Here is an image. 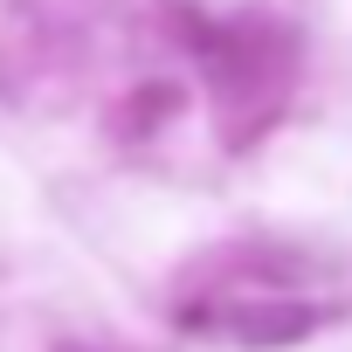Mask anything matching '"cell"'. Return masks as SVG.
<instances>
[{"mask_svg": "<svg viewBox=\"0 0 352 352\" xmlns=\"http://www.w3.org/2000/svg\"><path fill=\"white\" fill-rule=\"evenodd\" d=\"M235 331L249 345H290L311 331V311L304 304H256V311H235Z\"/></svg>", "mask_w": 352, "mask_h": 352, "instance_id": "1", "label": "cell"}]
</instances>
